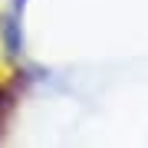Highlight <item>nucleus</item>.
Wrapping results in <instances>:
<instances>
[{"label": "nucleus", "mask_w": 148, "mask_h": 148, "mask_svg": "<svg viewBox=\"0 0 148 148\" xmlns=\"http://www.w3.org/2000/svg\"><path fill=\"white\" fill-rule=\"evenodd\" d=\"M3 112H7V92L0 89V122H3Z\"/></svg>", "instance_id": "f257e3e1"}]
</instances>
